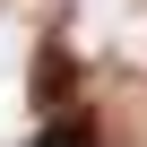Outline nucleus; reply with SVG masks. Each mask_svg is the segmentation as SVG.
<instances>
[{
    "label": "nucleus",
    "instance_id": "obj_1",
    "mask_svg": "<svg viewBox=\"0 0 147 147\" xmlns=\"http://www.w3.org/2000/svg\"><path fill=\"white\" fill-rule=\"evenodd\" d=\"M26 87H35V113H69V104H78V52H69V43H43Z\"/></svg>",
    "mask_w": 147,
    "mask_h": 147
},
{
    "label": "nucleus",
    "instance_id": "obj_2",
    "mask_svg": "<svg viewBox=\"0 0 147 147\" xmlns=\"http://www.w3.org/2000/svg\"><path fill=\"white\" fill-rule=\"evenodd\" d=\"M35 147H104V138H95V113H78V104H69V113H43Z\"/></svg>",
    "mask_w": 147,
    "mask_h": 147
}]
</instances>
